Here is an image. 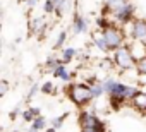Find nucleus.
<instances>
[{"instance_id":"nucleus-1","label":"nucleus","mask_w":146,"mask_h":132,"mask_svg":"<svg viewBox=\"0 0 146 132\" xmlns=\"http://www.w3.org/2000/svg\"><path fill=\"white\" fill-rule=\"evenodd\" d=\"M64 93L69 98V101L72 105H76L78 108H86L95 101L91 86L88 82H69L64 88Z\"/></svg>"},{"instance_id":"nucleus-2","label":"nucleus","mask_w":146,"mask_h":132,"mask_svg":"<svg viewBox=\"0 0 146 132\" xmlns=\"http://www.w3.org/2000/svg\"><path fill=\"white\" fill-rule=\"evenodd\" d=\"M78 123L81 132H107V123L95 113L86 108H81L78 113Z\"/></svg>"},{"instance_id":"nucleus-3","label":"nucleus","mask_w":146,"mask_h":132,"mask_svg":"<svg viewBox=\"0 0 146 132\" xmlns=\"http://www.w3.org/2000/svg\"><path fill=\"white\" fill-rule=\"evenodd\" d=\"M112 57H113V62H115V67H117L119 71L125 72V71L136 69L137 58L134 57V53H132L129 43H125L124 46H120V48H117L115 51H112Z\"/></svg>"},{"instance_id":"nucleus-4","label":"nucleus","mask_w":146,"mask_h":132,"mask_svg":"<svg viewBox=\"0 0 146 132\" xmlns=\"http://www.w3.org/2000/svg\"><path fill=\"white\" fill-rule=\"evenodd\" d=\"M102 33V36L107 40V43H108V46H110V50L112 51H115L117 48H120V46H124L127 41V33L124 31V28L122 26H119V24H115V22H112L107 29H103V31H100Z\"/></svg>"},{"instance_id":"nucleus-5","label":"nucleus","mask_w":146,"mask_h":132,"mask_svg":"<svg viewBox=\"0 0 146 132\" xmlns=\"http://www.w3.org/2000/svg\"><path fill=\"white\" fill-rule=\"evenodd\" d=\"M134 19H136V7H134L132 2H127V4H124L122 7H119L112 12V21L115 24L122 26V28L129 26Z\"/></svg>"},{"instance_id":"nucleus-6","label":"nucleus","mask_w":146,"mask_h":132,"mask_svg":"<svg viewBox=\"0 0 146 132\" xmlns=\"http://www.w3.org/2000/svg\"><path fill=\"white\" fill-rule=\"evenodd\" d=\"M127 34H129V38H131L132 41H146V19L136 17V19L129 24Z\"/></svg>"},{"instance_id":"nucleus-7","label":"nucleus","mask_w":146,"mask_h":132,"mask_svg":"<svg viewBox=\"0 0 146 132\" xmlns=\"http://www.w3.org/2000/svg\"><path fill=\"white\" fill-rule=\"evenodd\" d=\"M88 28H90L88 19L79 11H76L74 17H72V33L74 34H84V33H88Z\"/></svg>"},{"instance_id":"nucleus-8","label":"nucleus","mask_w":146,"mask_h":132,"mask_svg":"<svg viewBox=\"0 0 146 132\" xmlns=\"http://www.w3.org/2000/svg\"><path fill=\"white\" fill-rule=\"evenodd\" d=\"M52 76H53L55 79H60L62 82L69 84V82H72V77H74V72H69L67 65H65V63H60V65H57V67L52 71Z\"/></svg>"},{"instance_id":"nucleus-9","label":"nucleus","mask_w":146,"mask_h":132,"mask_svg":"<svg viewBox=\"0 0 146 132\" xmlns=\"http://www.w3.org/2000/svg\"><path fill=\"white\" fill-rule=\"evenodd\" d=\"M131 106L134 108V110H137L139 113H146V91H139L137 93V96L131 101Z\"/></svg>"},{"instance_id":"nucleus-10","label":"nucleus","mask_w":146,"mask_h":132,"mask_svg":"<svg viewBox=\"0 0 146 132\" xmlns=\"http://www.w3.org/2000/svg\"><path fill=\"white\" fill-rule=\"evenodd\" d=\"M76 55H78V50L74 48V46H64L62 48V53H60V58H62V63H70L72 60L76 58Z\"/></svg>"},{"instance_id":"nucleus-11","label":"nucleus","mask_w":146,"mask_h":132,"mask_svg":"<svg viewBox=\"0 0 146 132\" xmlns=\"http://www.w3.org/2000/svg\"><path fill=\"white\" fill-rule=\"evenodd\" d=\"M72 9V0H60L55 7V16L57 17H64L65 14H69Z\"/></svg>"},{"instance_id":"nucleus-12","label":"nucleus","mask_w":146,"mask_h":132,"mask_svg":"<svg viewBox=\"0 0 146 132\" xmlns=\"http://www.w3.org/2000/svg\"><path fill=\"white\" fill-rule=\"evenodd\" d=\"M93 45L96 46V50H100L102 53H110L112 50H110V46H108V43H107V40L102 36V33L96 36V34H93Z\"/></svg>"},{"instance_id":"nucleus-13","label":"nucleus","mask_w":146,"mask_h":132,"mask_svg":"<svg viewBox=\"0 0 146 132\" xmlns=\"http://www.w3.org/2000/svg\"><path fill=\"white\" fill-rule=\"evenodd\" d=\"M112 22H113V21H112L110 17H105V16H98V17L95 19V26H96V29H98V31L107 29Z\"/></svg>"},{"instance_id":"nucleus-14","label":"nucleus","mask_w":146,"mask_h":132,"mask_svg":"<svg viewBox=\"0 0 146 132\" xmlns=\"http://www.w3.org/2000/svg\"><path fill=\"white\" fill-rule=\"evenodd\" d=\"M67 117H69V112H65V113H62V115H57V117H53V118L50 120V123H52V127H55L57 130H60V129L64 127V123H65V120H67Z\"/></svg>"},{"instance_id":"nucleus-15","label":"nucleus","mask_w":146,"mask_h":132,"mask_svg":"<svg viewBox=\"0 0 146 132\" xmlns=\"http://www.w3.org/2000/svg\"><path fill=\"white\" fill-rule=\"evenodd\" d=\"M91 86V91H93V96H95V100H98V98H102L103 94H107L105 93V88H103V82L102 81H96V82H93V84H90Z\"/></svg>"},{"instance_id":"nucleus-16","label":"nucleus","mask_w":146,"mask_h":132,"mask_svg":"<svg viewBox=\"0 0 146 132\" xmlns=\"http://www.w3.org/2000/svg\"><path fill=\"white\" fill-rule=\"evenodd\" d=\"M65 41H67V31H58V34L55 38V43H53V50H62Z\"/></svg>"},{"instance_id":"nucleus-17","label":"nucleus","mask_w":146,"mask_h":132,"mask_svg":"<svg viewBox=\"0 0 146 132\" xmlns=\"http://www.w3.org/2000/svg\"><path fill=\"white\" fill-rule=\"evenodd\" d=\"M57 88H55V84L53 82H50V81H46V82H43L41 84V93L43 94H46V96H55L57 94Z\"/></svg>"},{"instance_id":"nucleus-18","label":"nucleus","mask_w":146,"mask_h":132,"mask_svg":"<svg viewBox=\"0 0 146 132\" xmlns=\"http://www.w3.org/2000/svg\"><path fill=\"white\" fill-rule=\"evenodd\" d=\"M29 125H31L33 129H36V130H40V132H41V130H45V129L48 127V125H46V118H45L43 115H40V117H36V118L33 120V123H29Z\"/></svg>"},{"instance_id":"nucleus-19","label":"nucleus","mask_w":146,"mask_h":132,"mask_svg":"<svg viewBox=\"0 0 146 132\" xmlns=\"http://www.w3.org/2000/svg\"><path fill=\"white\" fill-rule=\"evenodd\" d=\"M60 63H62V58L50 55V57L45 60V69H48V71H53V69L57 67V65H60Z\"/></svg>"},{"instance_id":"nucleus-20","label":"nucleus","mask_w":146,"mask_h":132,"mask_svg":"<svg viewBox=\"0 0 146 132\" xmlns=\"http://www.w3.org/2000/svg\"><path fill=\"white\" fill-rule=\"evenodd\" d=\"M134 71L137 72V76H146V55L141 57V58H137L136 69H134Z\"/></svg>"},{"instance_id":"nucleus-21","label":"nucleus","mask_w":146,"mask_h":132,"mask_svg":"<svg viewBox=\"0 0 146 132\" xmlns=\"http://www.w3.org/2000/svg\"><path fill=\"white\" fill-rule=\"evenodd\" d=\"M127 2H131V0H105V4L112 9V11H115V9H119V7H122L124 4H127Z\"/></svg>"},{"instance_id":"nucleus-22","label":"nucleus","mask_w":146,"mask_h":132,"mask_svg":"<svg viewBox=\"0 0 146 132\" xmlns=\"http://www.w3.org/2000/svg\"><path fill=\"white\" fill-rule=\"evenodd\" d=\"M40 91H41V86H40V84H33V86L29 88V91L26 93V101H31V100L35 98V94L40 93Z\"/></svg>"},{"instance_id":"nucleus-23","label":"nucleus","mask_w":146,"mask_h":132,"mask_svg":"<svg viewBox=\"0 0 146 132\" xmlns=\"http://www.w3.org/2000/svg\"><path fill=\"white\" fill-rule=\"evenodd\" d=\"M21 117H23V120H24V122H28V123H33V120L36 118V117H35V113L31 112V108H29V106H28L26 110H23Z\"/></svg>"},{"instance_id":"nucleus-24","label":"nucleus","mask_w":146,"mask_h":132,"mask_svg":"<svg viewBox=\"0 0 146 132\" xmlns=\"http://www.w3.org/2000/svg\"><path fill=\"white\" fill-rule=\"evenodd\" d=\"M100 65L102 67H105V69H113L115 67V62H113V57H105V58H102V62H100Z\"/></svg>"},{"instance_id":"nucleus-25","label":"nucleus","mask_w":146,"mask_h":132,"mask_svg":"<svg viewBox=\"0 0 146 132\" xmlns=\"http://www.w3.org/2000/svg\"><path fill=\"white\" fill-rule=\"evenodd\" d=\"M43 24H45V22H43V17H35V19L29 22V28H31V31H33V33H36V31H38V28H40V26H43Z\"/></svg>"},{"instance_id":"nucleus-26","label":"nucleus","mask_w":146,"mask_h":132,"mask_svg":"<svg viewBox=\"0 0 146 132\" xmlns=\"http://www.w3.org/2000/svg\"><path fill=\"white\" fill-rule=\"evenodd\" d=\"M43 12H45V14H55V4L52 2V0H45V4H43Z\"/></svg>"},{"instance_id":"nucleus-27","label":"nucleus","mask_w":146,"mask_h":132,"mask_svg":"<svg viewBox=\"0 0 146 132\" xmlns=\"http://www.w3.org/2000/svg\"><path fill=\"white\" fill-rule=\"evenodd\" d=\"M7 91H9V82L5 79H2V81H0V96H5Z\"/></svg>"},{"instance_id":"nucleus-28","label":"nucleus","mask_w":146,"mask_h":132,"mask_svg":"<svg viewBox=\"0 0 146 132\" xmlns=\"http://www.w3.org/2000/svg\"><path fill=\"white\" fill-rule=\"evenodd\" d=\"M21 113H23V110H21V106H16V108H14V110H12V112L9 113V118H11V120L14 122V120H16V118H17V117L21 115Z\"/></svg>"},{"instance_id":"nucleus-29","label":"nucleus","mask_w":146,"mask_h":132,"mask_svg":"<svg viewBox=\"0 0 146 132\" xmlns=\"http://www.w3.org/2000/svg\"><path fill=\"white\" fill-rule=\"evenodd\" d=\"M29 108H31V112L35 113V117H40V115H41V108H40V106H29Z\"/></svg>"},{"instance_id":"nucleus-30","label":"nucleus","mask_w":146,"mask_h":132,"mask_svg":"<svg viewBox=\"0 0 146 132\" xmlns=\"http://www.w3.org/2000/svg\"><path fill=\"white\" fill-rule=\"evenodd\" d=\"M24 4H26L28 7H35V4H36V0H24Z\"/></svg>"},{"instance_id":"nucleus-31","label":"nucleus","mask_w":146,"mask_h":132,"mask_svg":"<svg viewBox=\"0 0 146 132\" xmlns=\"http://www.w3.org/2000/svg\"><path fill=\"white\" fill-rule=\"evenodd\" d=\"M43 132H57V129H55V127H52V125H50V127H46V129H45V130H43Z\"/></svg>"},{"instance_id":"nucleus-32","label":"nucleus","mask_w":146,"mask_h":132,"mask_svg":"<svg viewBox=\"0 0 146 132\" xmlns=\"http://www.w3.org/2000/svg\"><path fill=\"white\" fill-rule=\"evenodd\" d=\"M26 132H40V130H36V129H33V127H28V130Z\"/></svg>"},{"instance_id":"nucleus-33","label":"nucleus","mask_w":146,"mask_h":132,"mask_svg":"<svg viewBox=\"0 0 146 132\" xmlns=\"http://www.w3.org/2000/svg\"><path fill=\"white\" fill-rule=\"evenodd\" d=\"M4 132H21V130H17V129H14V130H4Z\"/></svg>"}]
</instances>
